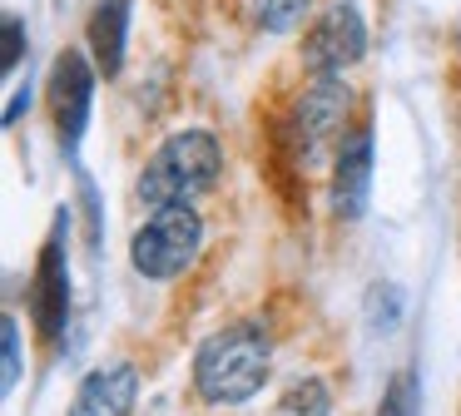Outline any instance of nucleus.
<instances>
[{"mask_svg":"<svg viewBox=\"0 0 461 416\" xmlns=\"http://www.w3.org/2000/svg\"><path fill=\"white\" fill-rule=\"evenodd\" d=\"M273 366V337L263 322H229L194 352V392L203 406H243L263 392Z\"/></svg>","mask_w":461,"mask_h":416,"instance_id":"nucleus-1","label":"nucleus"},{"mask_svg":"<svg viewBox=\"0 0 461 416\" xmlns=\"http://www.w3.org/2000/svg\"><path fill=\"white\" fill-rule=\"evenodd\" d=\"M223 178V149L209 129H179L149 154V164L140 168L134 198L144 208L164 203H194V198L213 194Z\"/></svg>","mask_w":461,"mask_h":416,"instance_id":"nucleus-2","label":"nucleus"},{"mask_svg":"<svg viewBox=\"0 0 461 416\" xmlns=\"http://www.w3.org/2000/svg\"><path fill=\"white\" fill-rule=\"evenodd\" d=\"M203 248V218L194 203H164L149 208L140 228L130 238V267L149 283H174L194 267Z\"/></svg>","mask_w":461,"mask_h":416,"instance_id":"nucleus-3","label":"nucleus"},{"mask_svg":"<svg viewBox=\"0 0 461 416\" xmlns=\"http://www.w3.org/2000/svg\"><path fill=\"white\" fill-rule=\"evenodd\" d=\"M348 109H352V89L342 85V75H312V85L298 95L288 119V144L298 149V158L322 154V144L348 134Z\"/></svg>","mask_w":461,"mask_h":416,"instance_id":"nucleus-4","label":"nucleus"},{"mask_svg":"<svg viewBox=\"0 0 461 416\" xmlns=\"http://www.w3.org/2000/svg\"><path fill=\"white\" fill-rule=\"evenodd\" d=\"M367 55V20L352 0L328 5L303 35V69L308 75H342V69L362 65Z\"/></svg>","mask_w":461,"mask_h":416,"instance_id":"nucleus-5","label":"nucleus"},{"mask_svg":"<svg viewBox=\"0 0 461 416\" xmlns=\"http://www.w3.org/2000/svg\"><path fill=\"white\" fill-rule=\"evenodd\" d=\"M95 75L100 69L80 55V50H60L50 65V85H45V99H50V119H55V134H60V149L75 154L90 129L95 114Z\"/></svg>","mask_w":461,"mask_h":416,"instance_id":"nucleus-6","label":"nucleus"},{"mask_svg":"<svg viewBox=\"0 0 461 416\" xmlns=\"http://www.w3.org/2000/svg\"><path fill=\"white\" fill-rule=\"evenodd\" d=\"M65 218H70V208H60V223H55L50 238H45L41 258H35V273H31V287H25V297H31V322H35V332H41L50 347L65 337V322H70V263H65Z\"/></svg>","mask_w":461,"mask_h":416,"instance_id":"nucleus-7","label":"nucleus"},{"mask_svg":"<svg viewBox=\"0 0 461 416\" xmlns=\"http://www.w3.org/2000/svg\"><path fill=\"white\" fill-rule=\"evenodd\" d=\"M372 164H377V144H372V124L362 119L357 129L338 139L332 149V184H328V208L338 223H357L367 213L372 198Z\"/></svg>","mask_w":461,"mask_h":416,"instance_id":"nucleus-8","label":"nucleus"},{"mask_svg":"<svg viewBox=\"0 0 461 416\" xmlns=\"http://www.w3.org/2000/svg\"><path fill=\"white\" fill-rule=\"evenodd\" d=\"M140 396V366L134 362H110L85 372L80 392L70 402V416H130Z\"/></svg>","mask_w":461,"mask_h":416,"instance_id":"nucleus-9","label":"nucleus"},{"mask_svg":"<svg viewBox=\"0 0 461 416\" xmlns=\"http://www.w3.org/2000/svg\"><path fill=\"white\" fill-rule=\"evenodd\" d=\"M130 0H95L85 40H90V59L104 79H120L124 50H130Z\"/></svg>","mask_w":461,"mask_h":416,"instance_id":"nucleus-10","label":"nucleus"},{"mask_svg":"<svg viewBox=\"0 0 461 416\" xmlns=\"http://www.w3.org/2000/svg\"><path fill=\"white\" fill-rule=\"evenodd\" d=\"M273 416H332L328 382H322V376H293V382L283 386Z\"/></svg>","mask_w":461,"mask_h":416,"instance_id":"nucleus-11","label":"nucleus"},{"mask_svg":"<svg viewBox=\"0 0 461 416\" xmlns=\"http://www.w3.org/2000/svg\"><path fill=\"white\" fill-rule=\"evenodd\" d=\"M312 0H249V20L268 35H293L308 20Z\"/></svg>","mask_w":461,"mask_h":416,"instance_id":"nucleus-12","label":"nucleus"},{"mask_svg":"<svg viewBox=\"0 0 461 416\" xmlns=\"http://www.w3.org/2000/svg\"><path fill=\"white\" fill-rule=\"evenodd\" d=\"M402 312H407V297H402L397 283H372L367 287V303H362V317H367L372 332H397L402 327Z\"/></svg>","mask_w":461,"mask_h":416,"instance_id":"nucleus-13","label":"nucleus"},{"mask_svg":"<svg viewBox=\"0 0 461 416\" xmlns=\"http://www.w3.org/2000/svg\"><path fill=\"white\" fill-rule=\"evenodd\" d=\"M417 411H421L417 372H411V366H402V372L387 382V392H382V402H377V411H372V416H417Z\"/></svg>","mask_w":461,"mask_h":416,"instance_id":"nucleus-14","label":"nucleus"},{"mask_svg":"<svg viewBox=\"0 0 461 416\" xmlns=\"http://www.w3.org/2000/svg\"><path fill=\"white\" fill-rule=\"evenodd\" d=\"M0 347H5V396L21 386L25 366H21V317L5 312V322H0Z\"/></svg>","mask_w":461,"mask_h":416,"instance_id":"nucleus-15","label":"nucleus"},{"mask_svg":"<svg viewBox=\"0 0 461 416\" xmlns=\"http://www.w3.org/2000/svg\"><path fill=\"white\" fill-rule=\"evenodd\" d=\"M25 45H31V40H25V20L5 10V59H0V65H5V75H15V69H21Z\"/></svg>","mask_w":461,"mask_h":416,"instance_id":"nucleus-16","label":"nucleus"},{"mask_svg":"<svg viewBox=\"0 0 461 416\" xmlns=\"http://www.w3.org/2000/svg\"><path fill=\"white\" fill-rule=\"evenodd\" d=\"M25 109H31V79H25V85L11 95V104H5V124H15V119H21Z\"/></svg>","mask_w":461,"mask_h":416,"instance_id":"nucleus-17","label":"nucleus"}]
</instances>
